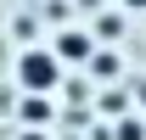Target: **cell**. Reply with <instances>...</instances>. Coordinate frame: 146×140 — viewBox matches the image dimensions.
Here are the masks:
<instances>
[{"label":"cell","mask_w":146,"mask_h":140,"mask_svg":"<svg viewBox=\"0 0 146 140\" xmlns=\"http://www.w3.org/2000/svg\"><path fill=\"white\" fill-rule=\"evenodd\" d=\"M135 95H141V106H146V79H141V84H135Z\"/></svg>","instance_id":"9c48e42d"},{"label":"cell","mask_w":146,"mask_h":140,"mask_svg":"<svg viewBox=\"0 0 146 140\" xmlns=\"http://www.w3.org/2000/svg\"><path fill=\"white\" fill-rule=\"evenodd\" d=\"M112 140H146V118H141V112H124L118 129H112Z\"/></svg>","instance_id":"277c9868"},{"label":"cell","mask_w":146,"mask_h":140,"mask_svg":"<svg viewBox=\"0 0 146 140\" xmlns=\"http://www.w3.org/2000/svg\"><path fill=\"white\" fill-rule=\"evenodd\" d=\"M96 34H101V39H118V34H124V22H118V17H101V22H96Z\"/></svg>","instance_id":"8992f818"},{"label":"cell","mask_w":146,"mask_h":140,"mask_svg":"<svg viewBox=\"0 0 146 140\" xmlns=\"http://www.w3.org/2000/svg\"><path fill=\"white\" fill-rule=\"evenodd\" d=\"M17 118L28 123V129H45V123L56 118V106H51V95H23V106H17Z\"/></svg>","instance_id":"3957f363"},{"label":"cell","mask_w":146,"mask_h":140,"mask_svg":"<svg viewBox=\"0 0 146 140\" xmlns=\"http://www.w3.org/2000/svg\"><path fill=\"white\" fill-rule=\"evenodd\" d=\"M90 73H96V79H112V73H118V56H112V51H96L90 56Z\"/></svg>","instance_id":"5b68a950"},{"label":"cell","mask_w":146,"mask_h":140,"mask_svg":"<svg viewBox=\"0 0 146 140\" xmlns=\"http://www.w3.org/2000/svg\"><path fill=\"white\" fill-rule=\"evenodd\" d=\"M79 6H84V11H101V6H107V0H79Z\"/></svg>","instance_id":"52a82bcc"},{"label":"cell","mask_w":146,"mask_h":140,"mask_svg":"<svg viewBox=\"0 0 146 140\" xmlns=\"http://www.w3.org/2000/svg\"><path fill=\"white\" fill-rule=\"evenodd\" d=\"M51 51H56V62H84V67H90V56H96V39H90V34H79V28H62Z\"/></svg>","instance_id":"7a4b0ae2"},{"label":"cell","mask_w":146,"mask_h":140,"mask_svg":"<svg viewBox=\"0 0 146 140\" xmlns=\"http://www.w3.org/2000/svg\"><path fill=\"white\" fill-rule=\"evenodd\" d=\"M17 84L28 90V95H51V90L62 84V62H56V51L28 45V51L17 56Z\"/></svg>","instance_id":"6da1fadb"},{"label":"cell","mask_w":146,"mask_h":140,"mask_svg":"<svg viewBox=\"0 0 146 140\" xmlns=\"http://www.w3.org/2000/svg\"><path fill=\"white\" fill-rule=\"evenodd\" d=\"M23 140H45V135H39V129H28V135H23Z\"/></svg>","instance_id":"30bf717a"},{"label":"cell","mask_w":146,"mask_h":140,"mask_svg":"<svg viewBox=\"0 0 146 140\" xmlns=\"http://www.w3.org/2000/svg\"><path fill=\"white\" fill-rule=\"evenodd\" d=\"M124 6H129V11H146V0H124Z\"/></svg>","instance_id":"ba28073f"}]
</instances>
